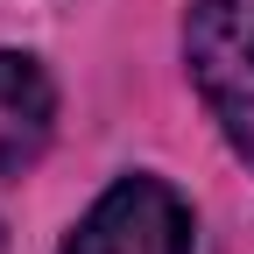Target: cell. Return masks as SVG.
Segmentation results:
<instances>
[{
	"label": "cell",
	"mask_w": 254,
	"mask_h": 254,
	"mask_svg": "<svg viewBox=\"0 0 254 254\" xmlns=\"http://www.w3.org/2000/svg\"><path fill=\"white\" fill-rule=\"evenodd\" d=\"M57 127V85L28 50H0V177L36 170Z\"/></svg>",
	"instance_id": "3"
},
{
	"label": "cell",
	"mask_w": 254,
	"mask_h": 254,
	"mask_svg": "<svg viewBox=\"0 0 254 254\" xmlns=\"http://www.w3.org/2000/svg\"><path fill=\"white\" fill-rule=\"evenodd\" d=\"M184 64L219 134L254 163V0H190Z\"/></svg>",
	"instance_id": "1"
},
{
	"label": "cell",
	"mask_w": 254,
	"mask_h": 254,
	"mask_svg": "<svg viewBox=\"0 0 254 254\" xmlns=\"http://www.w3.org/2000/svg\"><path fill=\"white\" fill-rule=\"evenodd\" d=\"M190 205L163 177H120L71 226L64 254H190Z\"/></svg>",
	"instance_id": "2"
}]
</instances>
